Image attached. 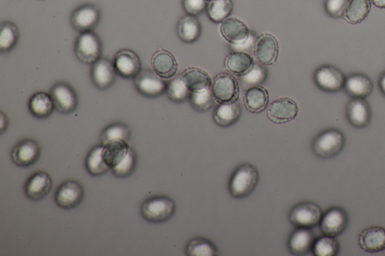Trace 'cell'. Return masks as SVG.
<instances>
[{"instance_id":"6da1fadb","label":"cell","mask_w":385,"mask_h":256,"mask_svg":"<svg viewBox=\"0 0 385 256\" xmlns=\"http://www.w3.org/2000/svg\"><path fill=\"white\" fill-rule=\"evenodd\" d=\"M259 174L250 164L240 165L232 175L229 189L232 197L242 198L250 196L258 185Z\"/></svg>"},{"instance_id":"7a4b0ae2","label":"cell","mask_w":385,"mask_h":256,"mask_svg":"<svg viewBox=\"0 0 385 256\" xmlns=\"http://www.w3.org/2000/svg\"><path fill=\"white\" fill-rule=\"evenodd\" d=\"M221 33L228 43L243 52L252 45L254 40L245 23L234 17L221 22Z\"/></svg>"},{"instance_id":"3957f363","label":"cell","mask_w":385,"mask_h":256,"mask_svg":"<svg viewBox=\"0 0 385 256\" xmlns=\"http://www.w3.org/2000/svg\"><path fill=\"white\" fill-rule=\"evenodd\" d=\"M346 146V137L336 129L319 134L312 143V150L319 158L330 159L338 155Z\"/></svg>"},{"instance_id":"277c9868","label":"cell","mask_w":385,"mask_h":256,"mask_svg":"<svg viewBox=\"0 0 385 256\" xmlns=\"http://www.w3.org/2000/svg\"><path fill=\"white\" fill-rule=\"evenodd\" d=\"M175 211L173 199L157 196L147 199L141 207V213L144 220L150 222L160 223L170 220Z\"/></svg>"},{"instance_id":"5b68a950","label":"cell","mask_w":385,"mask_h":256,"mask_svg":"<svg viewBox=\"0 0 385 256\" xmlns=\"http://www.w3.org/2000/svg\"><path fill=\"white\" fill-rule=\"evenodd\" d=\"M102 44L94 31L85 32L78 36L75 45L77 59L85 64H93L101 58Z\"/></svg>"},{"instance_id":"8992f818","label":"cell","mask_w":385,"mask_h":256,"mask_svg":"<svg viewBox=\"0 0 385 256\" xmlns=\"http://www.w3.org/2000/svg\"><path fill=\"white\" fill-rule=\"evenodd\" d=\"M322 216V211L318 205L303 202L293 208L289 220L296 227L312 229L319 225Z\"/></svg>"},{"instance_id":"52a82bcc","label":"cell","mask_w":385,"mask_h":256,"mask_svg":"<svg viewBox=\"0 0 385 256\" xmlns=\"http://www.w3.org/2000/svg\"><path fill=\"white\" fill-rule=\"evenodd\" d=\"M214 100L219 104L234 103L239 97V85L232 75L221 73L217 75L212 85Z\"/></svg>"},{"instance_id":"ba28073f","label":"cell","mask_w":385,"mask_h":256,"mask_svg":"<svg viewBox=\"0 0 385 256\" xmlns=\"http://www.w3.org/2000/svg\"><path fill=\"white\" fill-rule=\"evenodd\" d=\"M134 84L140 93L148 98H156L166 91L167 84L154 71L142 70L134 78Z\"/></svg>"},{"instance_id":"9c48e42d","label":"cell","mask_w":385,"mask_h":256,"mask_svg":"<svg viewBox=\"0 0 385 256\" xmlns=\"http://www.w3.org/2000/svg\"><path fill=\"white\" fill-rule=\"evenodd\" d=\"M101 19L100 8L93 4H85L77 8L71 15L72 27L80 34L93 31Z\"/></svg>"},{"instance_id":"30bf717a","label":"cell","mask_w":385,"mask_h":256,"mask_svg":"<svg viewBox=\"0 0 385 256\" xmlns=\"http://www.w3.org/2000/svg\"><path fill=\"white\" fill-rule=\"evenodd\" d=\"M349 218L341 207H332L323 216L320 222V230L324 235L337 237L343 233L349 226Z\"/></svg>"},{"instance_id":"8fae6325","label":"cell","mask_w":385,"mask_h":256,"mask_svg":"<svg viewBox=\"0 0 385 256\" xmlns=\"http://www.w3.org/2000/svg\"><path fill=\"white\" fill-rule=\"evenodd\" d=\"M342 71L333 66L319 67L315 73L314 79L316 85L328 93H336L342 91L346 82Z\"/></svg>"},{"instance_id":"7c38bea8","label":"cell","mask_w":385,"mask_h":256,"mask_svg":"<svg viewBox=\"0 0 385 256\" xmlns=\"http://www.w3.org/2000/svg\"><path fill=\"white\" fill-rule=\"evenodd\" d=\"M85 191L78 182L67 181L61 184L56 191L55 202L63 209L70 210L82 202Z\"/></svg>"},{"instance_id":"4fadbf2b","label":"cell","mask_w":385,"mask_h":256,"mask_svg":"<svg viewBox=\"0 0 385 256\" xmlns=\"http://www.w3.org/2000/svg\"><path fill=\"white\" fill-rule=\"evenodd\" d=\"M50 94L55 109L60 113L70 114L76 109L78 104L77 94L69 84L63 82L56 84Z\"/></svg>"},{"instance_id":"5bb4252c","label":"cell","mask_w":385,"mask_h":256,"mask_svg":"<svg viewBox=\"0 0 385 256\" xmlns=\"http://www.w3.org/2000/svg\"><path fill=\"white\" fill-rule=\"evenodd\" d=\"M118 75L126 79H134L142 71V62L138 54L131 49L118 51L114 59Z\"/></svg>"},{"instance_id":"9a60e30c","label":"cell","mask_w":385,"mask_h":256,"mask_svg":"<svg viewBox=\"0 0 385 256\" xmlns=\"http://www.w3.org/2000/svg\"><path fill=\"white\" fill-rule=\"evenodd\" d=\"M279 51L275 36L264 34L256 39L254 53L256 60L264 66H270L276 62Z\"/></svg>"},{"instance_id":"2e32d148","label":"cell","mask_w":385,"mask_h":256,"mask_svg":"<svg viewBox=\"0 0 385 256\" xmlns=\"http://www.w3.org/2000/svg\"><path fill=\"white\" fill-rule=\"evenodd\" d=\"M298 104L294 100L283 97L270 104L267 115L272 122L285 124L293 121L298 116Z\"/></svg>"},{"instance_id":"e0dca14e","label":"cell","mask_w":385,"mask_h":256,"mask_svg":"<svg viewBox=\"0 0 385 256\" xmlns=\"http://www.w3.org/2000/svg\"><path fill=\"white\" fill-rule=\"evenodd\" d=\"M41 148L36 141L24 139L14 146L12 152L13 163L21 167H28L37 162Z\"/></svg>"},{"instance_id":"ac0fdd59","label":"cell","mask_w":385,"mask_h":256,"mask_svg":"<svg viewBox=\"0 0 385 256\" xmlns=\"http://www.w3.org/2000/svg\"><path fill=\"white\" fill-rule=\"evenodd\" d=\"M91 75L94 84L98 89L104 91L115 83L118 73L114 62L100 58L92 64Z\"/></svg>"},{"instance_id":"d6986e66","label":"cell","mask_w":385,"mask_h":256,"mask_svg":"<svg viewBox=\"0 0 385 256\" xmlns=\"http://www.w3.org/2000/svg\"><path fill=\"white\" fill-rule=\"evenodd\" d=\"M51 176L44 172H38L28 180L24 191L27 197L34 201H39L50 194L52 189Z\"/></svg>"},{"instance_id":"ffe728a7","label":"cell","mask_w":385,"mask_h":256,"mask_svg":"<svg viewBox=\"0 0 385 256\" xmlns=\"http://www.w3.org/2000/svg\"><path fill=\"white\" fill-rule=\"evenodd\" d=\"M346 116L353 126L362 129L371 124V108L365 99H352L347 105Z\"/></svg>"},{"instance_id":"44dd1931","label":"cell","mask_w":385,"mask_h":256,"mask_svg":"<svg viewBox=\"0 0 385 256\" xmlns=\"http://www.w3.org/2000/svg\"><path fill=\"white\" fill-rule=\"evenodd\" d=\"M152 70L164 79L173 78L178 71V62L174 56L164 49L158 50L151 59Z\"/></svg>"},{"instance_id":"7402d4cb","label":"cell","mask_w":385,"mask_h":256,"mask_svg":"<svg viewBox=\"0 0 385 256\" xmlns=\"http://www.w3.org/2000/svg\"><path fill=\"white\" fill-rule=\"evenodd\" d=\"M359 245L367 253H380L385 250V229L373 226L364 229L359 235Z\"/></svg>"},{"instance_id":"603a6c76","label":"cell","mask_w":385,"mask_h":256,"mask_svg":"<svg viewBox=\"0 0 385 256\" xmlns=\"http://www.w3.org/2000/svg\"><path fill=\"white\" fill-rule=\"evenodd\" d=\"M344 89L352 99H365L372 93L373 84L364 74H353L346 78Z\"/></svg>"},{"instance_id":"cb8c5ba5","label":"cell","mask_w":385,"mask_h":256,"mask_svg":"<svg viewBox=\"0 0 385 256\" xmlns=\"http://www.w3.org/2000/svg\"><path fill=\"white\" fill-rule=\"evenodd\" d=\"M181 78L190 93L212 88V79L203 69L189 67L183 71Z\"/></svg>"},{"instance_id":"d4e9b609","label":"cell","mask_w":385,"mask_h":256,"mask_svg":"<svg viewBox=\"0 0 385 256\" xmlns=\"http://www.w3.org/2000/svg\"><path fill=\"white\" fill-rule=\"evenodd\" d=\"M316 240V235L311 229L298 228L289 239L288 247L293 254H307L311 251Z\"/></svg>"},{"instance_id":"484cf974","label":"cell","mask_w":385,"mask_h":256,"mask_svg":"<svg viewBox=\"0 0 385 256\" xmlns=\"http://www.w3.org/2000/svg\"><path fill=\"white\" fill-rule=\"evenodd\" d=\"M131 147L128 141L124 140L113 141L103 146L102 156L106 163L111 170L124 161Z\"/></svg>"},{"instance_id":"4316f807","label":"cell","mask_w":385,"mask_h":256,"mask_svg":"<svg viewBox=\"0 0 385 256\" xmlns=\"http://www.w3.org/2000/svg\"><path fill=\"white\" fill-rule=\"evenodd\" d=\"M55 109L51 94L45 92L35 93L29 101L30 113L37 118H46L53 113Z\"/></svg>"},{"instance_id":"83f0119b","label":"cell","mask_w":385,"mask_h":256,"mask_svg":"<svg viewBox=\"0 0 385 256\" xmlns=\"http://www.w3.org/2000/svg\"><path fill=\"white\" fill-rule=\"evenodd\" d=\"M268 91L262 86L248 88L245 95V104L247 109L252 113H260L268 106Z\"/></svg>"},{"instance_id":"f1b7e54d","label":"cell","mask_w":385,"mask_h":256,"mask_svg":"<svg viewBox=\"0 0 385 256\" xmlns=\"http://www.w3.org/2000/svg\"><path fill=\"white\" fill-rule=\"evenodd\" d=\"M241 114H242V108L238 102L220 104L214 112V119L219 126L228 127L236 123Z\"/></svg>"},{"instance_id":"f546056e","label":"cell","mask_w":385,"mask_h":256,"mask_svg":"<svg viewBox=\"0 0 385 256\" xmlns=\"http://www.w3.org/2000/svg\"><path fill=\"white\" fill-rule=\"evenodd\" d=\"M254 64L252 56L243 51L230 54L226 60V66L230 73L239 77L245 75Z\"/></svg>"},{"instance_id":"4dcf8cb0","label":"cell","mask_w":385,"mask_h":256,"mask_svg":"<svg viewBox=\"0 0 385 256\" xmlns=\"http://www.w3.org/2000/svg\"><path fill=\"white\" fill-rule=\"evenodd\" d=\"M202 27L196 16L186 15L178 25V35L183 42L192 43L201 36Z\"/></svg>"},{"instance_id":"1f68e13d","label":"cell","mask_w":385,"mask_h":256,"mask_svg":"<svg viewBox=\"0 0 385 256\" xmlns=\"http://www.w3.org/2000/svg\"><path fill=\"white\" fill-rule=\"evenodd\" d=\"M371 10V0H350L344 18L351 25H358L367 18Z\"/></svg>"},{"instance_id":"d6a6232c","label":"cell","mask_w":385,"mask_h":256,"mask_svg":"<svg viewBox=\"0 0 385 256\" xmlns=\"http://www.w3.org/2000/svg\"><path fill=\"white\" fill-rule=\"evenodd\" d=\"M102 150L103 146L101 143L100 146L94 148L86 158V170L92 176L105 174L111 170L109 166L104 160Z\"/></svg>"},{"instance_id":"836d02e7","label":"cell","mask_w":385,"mask_h":256,"mask_svg":"<svg viewBox=\"0 0 385 256\" xmlns=\"http://www.w3.org/2000/svg\"><path fill=\"white\" fill-rule=\"evenodd\" d=\"M19 29L14 23L5 21L0 28V51L2 53L12 51L19 40Z\"/></svg>"},{"instance_id":"e575fe53","label":"cell","mask_w":385,"mask_h":256,"mask_svg":"<svg viewBox=\"0 0 385 256\" xmlns=\"http://www.w3.org/2000/svg\"><path fill=\"white\" fill-rule=\"evenodd\" d=\"M207 14L214 23H221L230 17L234 3L232 0H212L207 5Z\"/></svg>"},{"instance_id":"d590c367","label":"cell","mask_w":385,"mask_h":256,"mask_svg":"<svg viewBox=\"0 0 385 256\" xmlns=\"http://www.w3.org/2000/svg\"><path fill=\"white\" fill-rule=\"evenodd\" d=\"M311 251L316 256H335L339 254L340 244L335 237L324 235L316 240Z\"/></svg>"},{"instance_id":"8d00e7d4","label":"cell","mask_w":385,"mask_h":256,"mask_svg":"<svg viewBox=\"0 0 385 256\" xmlns=\"http://www.w3.org/2000/svg\"><path fill=\"white\" fill-rule=\"evenodd\" d=\"M130 138V128L122 123H116L107 127L102 131L100 137L102 146H105L106 143L113 141L124 140L128 141Z\"/></svg>"},{"instance_id":"74e56055","label":"cell","mask_w":385,"mask_h":256,"mask_svg":"<svg viewBox=\"0 0 385 256\" xmlns=\"http://www.w3.org/2000/svg\"><path fill=\"white\" fill-rule=\"evenodd\" d=\"M188 255L190 256H215L218 255V250L215 246L203 238L192 240L186 249Z\"/></svg>"},{"instance_id":"f35d334b","label":"cell","mask_w":385,"mask_h":256,"mask_svg":"<svg viewBox=\"0 0 385 256\" xmlns=\"http://www.w3.org/2000/svg\"><path fill=\"white\" fill-rule=\"evenodd\" d=\"M168 99L174 102L181 103L186 101L190 92L182 81V78H175L167 84L166 91Z\"/></svg>"},{"instance_id":"ab89813d","label":"cell","mask_w":385,"mask_h":256,"mask_svg":"<svg viewBox=\"0 0 385 256\" xmlns=\"http://www.w3.org/2000/svg\"><path fill=\"white\" fill-rule=\"evenodd\" d=\"M190 102L192 108L198 111L204 112L210 110L214 105V97L212 89L190 93Z\"/></svg>"},{"instance_id":"60d3db41","label":"cell","mask_w":385,"mask_h":256,"mask_svg":"<svg viewBox=\"0 0 385 256\" xmlns=\"http://www.w3.org/2000/svg\"><path fill=\"white\" fill-rule=\"evenodd\" d=\"M136 164H138V156L134 150L131 148L124 161L118 166L112 167L111 170L116 177L124 178L129 177L133 173Z\"/></svg>"},{"instance_id":"b9f144b4","label":"cell","mask_w":385,"mask_h":256,"mask_svg":"<svg viewBox=\"0 0 385 256\" xmlns=\"http://www.w3.org/2000/svg\"><path fill=\"white\" fill-rule=\"evenodd\" d=\"M267 71L258 64H254L252 68L243 76H241V82L247 86H258L267 79Z\"/></svg>"},{"instance_id":"7bdbcfd3","label":"cell","mask_w":385,"mask_h":256,"mask_svg":"<svg viewBox=\"0 0 385 256\" xmlns=\"http://www.w3.org/2000/svg\"><path fill=\"white\" fill-rule=\"evenodd\" d=\"M350 0H326L325 10L333 18H340L346 12Z\"/></svg>"},{"instance_id":"ee69618b","label":"cell","mask_w":385,"mask_h":256,"mask_svg":"<svg viewBox=\"0 0 385 256\" xmlns=\"http://www.w3.org/2000/svg\"><path fill=\"white\" fill-rule=\"evenodd\" d=\"M182 4L184 11L192 16L201 14L208 5L206 0H183Z\"/></svg>"},{"instance_id":"f6af8a7d","label":"cell","mask_w":385,"mask_h":256,"mask_svg":"<svg viewBox=\"0 0 385 256\" xmlns=\"http://www.w3.org/2000/svg\"><path fill=\"white\" fill-rule=\"evenodd\" d=\"M0 116H1V117H0V121H1V123H0V132L3 134L7 130L8 126H9V119H8L7 116L3 111L0 113Z\"/></svg>"},{"instance_id":"bcb514c9","label":"cell","mask_w":385,"mask_h":256,"mask_svg":"<svg viewBox=\"0 0 385 256\" xmlns=\"http://www.w3.org/2000/svg\"><path fill=\"white\" fill-rule=\"evenodd\" d=\"M371 2L380 9H385V0H371Z\"/></svg>"},{"instance_id":"7dc6e473","label":"cell","mask_w":385,"mask_h":256,"mask_svg":"<svg viewBox=\"0 0 385 256\" xmlns=\"http://www.w3.org/2000/svg\"><path fill=\"white\" fill-rule=\"evenodd\" d=\"M379 84L382 93L385 95V73L380 77Z\"/></svg>"},{"instance_id":"c3c4849f","label":"cell","mask_w":385,"mask_h":256,"mask_svg":"<svg viewBox=\"0 0 385 256\" xmlns=\"http://www.w3.org/2000/svg\"><path fill=\"white\" fill-rule=\"evenodd\" d=\"M206 1L208 3L212 1V0H206Z\"/></svg>"}]
</instances>
